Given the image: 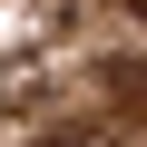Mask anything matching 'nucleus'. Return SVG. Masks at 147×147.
I'll return each mask as SVG.
<instances>
[{
	"label": "nucleus",
	"instance_id": "f257e3e1",
	"mask_svg": "<svg viewBox=\"0 0 147 147\" xmlns=\"http://www.w3.org/2000/svg\"><path fill=\"white\" fill-rule=\"evenodd\" d=\"M39 147H98V127H59V137H39Z\"/></svg>",
	"mask_w": 147,
	"mask_h": 147
},
{
	"label": "nucleus",
	"instance_id": "f03ea898",
	"mask_svg": "<svg viewBox=\"0 0 147 147\" xmlns=\"http://www.w3.org/2000/svg\"><path fill=\"white\" fill-rule=\"evenodd\" d=\"M137 10H147V0H137Z\"/></svg>",
	"mask_w": 147,
	"mask_h": 147
}]
</instances>
